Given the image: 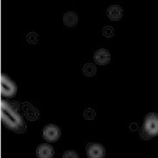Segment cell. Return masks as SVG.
<instances>
[{
  "label": "cell",
  "instance_id": "1",
  "mask_svg": "<svg viewBox=\"0 0 158 158\" xmlns=\"http://www.w3.org/2000/svg\"><path fill=\"white\" fill-rule=\"evenodd\" d=\"M1 118L5 125L17 133H23L26 130V125L23 118L12 106L4 100L1 101Z\"/></svg>",
  "mask_w": 158,
  "mask_h": 158
},
{
  "label": "cell",
  "instance_id": "2",
  "mask_svg": "<svg viewBox=\"0 0 158 158\" xmlns=\"http://www.w3.org/2000/svg\"><path fill=\"white\" fill-rule=\"evenodd\" d=\"M141 135L143 139L158 135V114L151 112L145 116Z\"/></svg>",
  "mask_w": 158,
  "mask_h": 158
},
{
  "label": "cell",
  "instance_id": "3",
  "mask_svg": "<svg viewBox=\"0 0 158 158\" xmlns=\"http://www.w3.org/2000/svg\"><path fill=\"white\" fill-rule=\"evenodd\" d=\"M17 85L5 74L1 75V95L5 98H12L17 93Z\"/></svg>",
  "mask_w": 158,
  "mask_h": 158
},
{
  "label": "cell",
  "instance_id": "4",
  "mask_svg": "<svg viewBox=\"0 0 158 158\" xmlns=\"http://www.w3.org/2000/svg\"><path fill=\"white\" fill-rule=\"evenodd\" d=\"M60 135L61 130L58 126L55 125V124H49L44 128L43 137L47 142L55 143L60 138Z\"/></svg>",
  "mask_w": 158,
  "mask_h": 158
},
{
  "label": "cell",
  "instance_id": "5",
  "mask_svg": "<svg viewBox=\"0 0 158 158\" xmlns=\"http://www.w3.org/2000/svg\"><path fill=\"white\" fill-rule=\"evenodd\" d=\"M86 153L88 158H104L105 149L102 144L92 143L88 144L86 148Z\"/></svg>",
  "mask_w": 158,
  "mask_h": 158
},
{
  "label": "cell",
  "instance_id": "6",
  "mask_svg": "<svg viewBox=\"0 0 158 158\" xmlns=\"http://www.w3.org/2000/svg\"><path fill=\"white\" fill-rule=\"evenodd\" d=\"M95 63L98 65H107L110 62V53L106 49H99L94 55Z\"/></svg>",
  "mask_w": 158,
  "mask_h": 158
},
{
  "label": "cell",
  "instance_id": "7",
  "mask_svg": "<svg viewBox=\"0 0 158 158\" xmlns=\"http://www.w3.org/2000/svg\"><path fill=\"white\" fill-rule=\"evenodd\" d=\"M37 158H52L54 156L53 147L47 143L40 144L37 149Z\"/></svg>",
  "mask_w": 158,
  "mask_h": 158
},
{
  "label": "cell",
  "instance_id": "8",
  "mask_svg": "<svg viewBox=\"0 0 158 158\" xmlns=\"http://www.w3.org/2000/svg\"><path fill=\"white\" fill-rule=\"evenodd\" d=\"M107 17L111 21H118L123 17V9L119 5H111L107 10Z\"/></svg>",
  "mask_w": 158,
  "mask_h": 158
},
{
  "label": "cell",
  "instance_id": "9",
  "mask_svg": "<svg viewBox=\"0 0 158 158\" xmlns=\"http://www.w3.org/2000/svg\"><path fill=\"white\" fill-rule=\"evenodd\" d=\"M77 21H78L77 15L75 12L69 11V12L65 13L64 16V23L68 27H73L75 25H77Z\"/></svg>",
  "mask_w": 158,
  "mask_h": 158
},
{
  "label": "cell",
  "instance_id": "10",
  "mask_svg": "<svg viewBox=\"0 0 158 158\" xmlns=\"http://www.w3.org/2000/svg\"><path fill=\"white\" fill-rule=\"evenodd\" d=\"M83 72H84V76H86V77H93L96 75L97 69H96V67L93 64L89 63V64H85L84 65Z\"/></svg>",
  "mask_w": 158,
  "mask_h": 158
},
{
  "label": "cell",
  "instance_id": "11",
  "mask_svg": "<svg viewBox=\"0 0 158 158\" xmlns=\"http://www.w3.org/2000/svg\"><path fill=\"white\" fill-rule=\"evenodd\" d=\"M63 158H79L77 153L74 150H68L65 151L63 156Z\"/></svg>",
  "mask_w": 158,
  "mask_h": 158
},
{
  "label": "cell",
  "instance_id": "12",
  "mask_svg": "<svg viewBox=\"0 0 158 158\" xmlns=\"http://www.w3.org/2000/svg\"><path fill=\"white\" fill-rule=\"evenodd\" d=\"M102 34L103 36L106 37H111L114 34V31H113V28L110 27V26H107L105 28L103 29L102 31Z\"/></svg>",
  "mask_w": 158,
  "mask_h": 158
},
{
  "label": "cell",
  "instance_id": "13",
  "mask_svg": "<svg viewBox=\"0 0 158 158\" xmlns=\"http://www.w3.org/2000/svg\"><path fill=\"white\" fill-rule=\"evenodd\" d=\"M95 115H96V113H95V111L92 109H88L84 112V117L86 119H88V120L93 119L94 117H95Z\"/></svg>",
  "mask_w": 158,
  "mask_h": 158
},
{
  "label": "cell",
  "instance_id": "14",
  "mask_svg": "<svg viewBox=\"0 0 158 158\" xmlns=\"http://www.w3.org/2000/svg\"><path fill=\"white\" fill-rule=\"evenodd\" d=\"M38 40L37 35L36 33H30L27 36V41L31 44H36Z\"/></svg>",
  "mask_w": 158,
  "mask_h": 158
}]
</instances>
